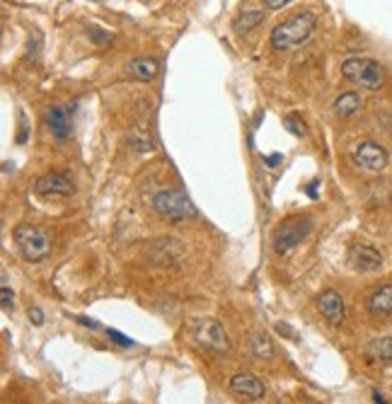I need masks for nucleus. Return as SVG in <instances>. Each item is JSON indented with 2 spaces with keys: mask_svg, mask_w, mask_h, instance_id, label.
<instances>
[{
  "mask_svg": "<svg viewBox=\"0 0 392 404\" xmlns=\"http://www.w3.org/2000/svg\"><path fill=\"white\" fill-rule=\"evenodd\" d=\"M332 107H334V114H336V116H351V114L359 112L361 97H359L356 93H344V95L336 97Z\"/></svg>",
  "mask_w": 392,
  "mask_h": 404,
  "instance_id": "19",
  "label": "nucleus"
},
{
  "mask_svg": "<svg viewBox=\"0 0 392 404\" xmlns=\"http://www.w3.org/2000/svg\"><path fill=\"white\" fill-rule=\"evenodd\" d=\"M44 119H46V126L51 128V133L56 136V140H66L71 136V114L68 109L58 107V104H51V107H46L44 112Z\"/></svg>",
  "mask_w": 392,
  "mask_h": 404,
  "instance_id": "12",
  "label": "nucleus"
},
{
  "mask_svg": "<svg viewBox=\"0 0 392 404\" xmlns=\"http://www.w3.org/2000/svg\"><path fill=\"white\" fill-rule=\"evenodd\" d=\"M126 71H128V76H133L136 81L150 83V81H155V78H158L160 66H158V61L150 58V56H136L131 63L126 66Z\"/></svg>",
  "mask_w": 392,
  "mask_h": 404,
  "instance_id": "13",
  "label": "nucleus"
},
{
  "mask_svg": "<svg viewBox=\"0 0 392 404\" xmlns=\"http://www.w3.org/2000/svg\"><path fill=\"white\" fill-rule=\"evenodd\" d=\"M310 230H312V220L308 216L284 220V223L274 230V252H277L279 257L291 254L293 249H296L298 244L310 235Z\"/></svg>",
  "mask_w": 392,
  "mask_h": 404,
  "instance_id": "5",
  "label": "nucleus"
},
{
  "mask_svg": "<svg viewBox=\"0 0 392 404\" xmlns=\"http://www.w3.org/2000/svg\"><path fill=\"white\" fill-rule=\"evenodd\" d=\"M368 310L373 315H390L392 312V284H385L381 289H376L368 296Z\"/></svg>",
  "mask_w": 392,
  "mask_h": 404,
  "instance_id": "15",
  "label": "nucleus"
},
{
  "mask_svg": "<svg viewBox=\"0 0 392 404\" xmlns=\"http://www.w3.org/2000/svg\"><path fill=\"white\" fill-rule=\"evenodd\" d=\"M373 402H385V397L376 390V393H373Z\"/></svg>",
  "mask_w": 392,
  "mask_h": 404,
  "instance_id": "30",
  "label": "nucleus"
},
{
  "mask_svg": "<svg viewBox=\"0 0 392 404\" xmlns=\"http://www.w3.org/2000/svg\"><path fill=\"white\" fill-rule=\"evenodd\" d=\"M349 264L361 274H371L383 266V254L371 244H354L349 249Z\"/></svg>",
  "mask_w": 392,
  "mask_h": 404,
  "instance_id": "11",
  "label": "nucleus"
},
{
  "mask_svg": "<svg viewBox=\"0 0 392 404\" xmlns=\"http://www.w3.org/2000/svg\"><path fill=\"white\" fill-rule=\"evenodd\" d=\"M264 3V8L269 10H279V8H284V5H289L291 0H262Z\"/></svg>",
  "mask_w": 392,
  "mask_h": 404,
  "instance_id": "25",
  "label": "nucleus"
},
{
  "mask_svg": "<svg viewBox=\"0 0 392 404\" xmlns=\"http://www.w3.org/2000/svg\"><path fill=\"white\" fill-rule=\"evenodd\" d=\"M27 317H29V322L36 324V327H41V324H44V312H41L39 308H29Z\"/></svg>",
  "mask_w": 392,
  "mask_h": 404,
  "instance_id": "24",
  "label": "nucleus"
},
{
  "mask_svg": "<svg viewBox=\"0 0 392 404\" xmlns=\"http://www.w3.org/2000/svg\"><path fill=\"white\" fill-rule=\"evenodd\" d=\"M341 76L346 78L349 83L359 85V88H366L371 93L381 90L385 85V71L378 61L373 58H363V56H351L341 63Z\"/></svg>",
  "mask_w": 392,
  "mask_h": 404,
  "instance_id": "2",
  "label": "nucleus"
},
{
  "mask_svg": "<svg viewBox=\"0 0 392 404\" xmlns=\"http://www.w3.org/2000/svg\"><path fill=\"white\" fill-rule=\"evenodd\" d=\"M230 390L240 397V400H247V402H259V400H264V395H267L264 383H262L257 375H252V373H237V375H232Z\"/></svg>",
  "mask_w": 392,
  "mask_h": 404,
  "instance_id": "9",
  "label": "nucleus"
},
{
  "mask_svg": "<svg viewBox=\"0 0 392 404\" xmlns=\"http://www.w3.org/2000/svg\"><path fill=\"white\" fill-rule=\"evenodd\" d=\"M78 322H81V324H85V327L100 329V322H95V320H88V317H78Z\"/></svg>",
  "mask_w": 392,
  "mask_h": 404,
  "instance_id": "27",
  "label": "nucleus"
},
{
  "mask_svg": "<svg viewBox=\"0 0 392 404\" xmlns=\"http://www.w3.org/2000/svg\"><path fill=\"white\" fill-rule=\"evenodd\" d=\"M194 341L204 348V351H211V353H225L230 348L228 334H225V329L220 327V322L208 320V317H204V320H196Z\"/></svg>",
  "mask_w": 392,
  "mask_h": 404,
  "instance_id": "6",
  "label": "nucleus"
},
{
  "mask_svg": "<svg viewBox=\"0 0 392 404\" xmlns=\"http://www.w3.org/2000/svg\"><path fill=\"white\" fill-rule=\"evenodd\" d=\"M284 124H286V128H289V131L293 133V136H303V128H300L293 119H286Z\"/></svg>",
  "mask_w": 392,
  "mask_h": 404,
  "instance_id": "26",
  "label": "nucleus"
},
{
  "mask_svg": "<svg viewBox=\"0 0 392 404\" xmlns=\"http://www.w3.org/2000/svg\"><path fill=\"white\" fill-rule=\"evenodd\" d=\"M317 308H320L322 317L332 324V327H339L346 317L344 298H341V293H336L334 289H327L317 296Z\"/></svg>",
  "mask_w": 392,
  "mask_h": 404,
  "instance_id": "10",
  "label": "nucleus"
},
{
  "mask_svg": "<svg viewBox=\"0 0 392 404\" xmlns=\"http://www.w3.org/2000/svg\"><path fill=\"white\" fill-rule=\"evenodd\" d=\"M107 334H109V339H112L114 344H119V346H133V339H128V336L119 334L116 329H107Z\"/></svg>",
  "mask_w": 392,
  "mask_h": 404,
  "instance_id": "21",
  "label": "nucleus"
},
{
  "mask_svg": "<svg viewBox=\"0 0 392 404\" xmlns=\"http://www.w3.org/2000/svg\"><path fill=\"white\" fill-rule=\"evenodd\" d=\"M317 27V15L310 10H303V12H296L289 20L279 22L277 27L272 29V46L277 51H293L298 48L300 44L310 39L312 32Z\"/></svg>",
  "mask_w": 392,
  "mask_h": 404,
  "instance_id": "1",
  "label": "nucleus"
},
{
  "mask_svg": "<svg viewBox=\"0 0 392 404\" xmlns=\"http://www.w3.org/2000/svg\"><path fill=\"white\" fill-rule=\"evenodd\" d=\"M354 162L359 165L361 170H368V172H383L390 165V155L383 145H378L376 140H363L359 143L351 152Z\"/></svg>",
  "mask_w": 392,
  "mask_h": 404,
  "instance_id": "7",
  "label": "nucleus"
},
{
  "mask_svg": "<svg viewBox=\"0 0 392 404\" xmlns=\"http://www.w3.org/2000/svg\"><path fill=\"white\" fill-rule=\"evenodd\" d=\"M128 143L133 145L138 152H148L153 150V136H150V128L145 124H136L128 133Z\"/></svg>",
  "mask_w": 392,
  "mask_h": 404,
  "instance_id": "18",
  "label": "nucleus"
},
{
  "mask_svg": "<svg viewBox=\"0 0 392 404\" xmlns=\"http://www.w3.org/2000/svg\"><path fill=\"white\" fill-rule=\"evenodd\" d=\"M90 39H93L95 44H107V41L112 39V36H109V34H104L100 27H90Z\"/></svg>",
  "mask_w": 392,
  "mask_h": 404,
  "instance_id": "23",
  "label": "nucleus"
},
{
  "mask_svg": "<svg viewBox=\"0 0 392 404\" xmlns=\"http://www.w3.org/2000/svg\"><path fill=\"white\" fill-rule=\"evenodd\" d=\"M95 3H100V0H95Z\"/></svg>",
  "mask_w": 392,
  "mask_h": 404,
  "instance_id": "31",
  "label": "nucleus"
},
{
  "mask_svg": "<svg viewBox=\"0 0 392 404\" xmlns=\"http://www.w3.org/2000/svg\"><path fill=\"white\" fill-rule=\"evenodd\" d=\"M262 22H264V12L262 10H244L232 20V29H235L237 34H242V32H249V29L259 27Z\"/></svg>",
  "mask_w": 392,
  "mask_h": 404,
  "instance_id": "17",
  "label": "nucleus"
},
{
  "mask_svg": "<svg viewBox=\"0 0 392 404\" xmlns=\"http://www.w3.org/2000/svg\"><path fill=\"white\" fill-rule=\"evenodd\" d=\"M15 242L24 259L32 261V264L46 261L51 257V237L36 225H20L15 230Z\"/></svg>",
  "mask_w": 392,
  "mask_h": 404,
  "instance_id": "4",
  "label": "nucleus"
},
{
  "mask_svg": "<svg viewBox=\"0 0 392 404\" xmlns=\"http://www.w3.org/2000/svg\"><path fill=\"white\" fill-rule=\"evenodd\" d=\"M249 351H252V356L259 358V361H272L274 358V344L264 332L252 334V339H249Z\"/></svg>",
  "mask_w": 392,
  "mask_h": 404,
  "instance_id": "16",
  "label": "nucleus"
},
{
  "mask_svg": "<svg viewBox=\"0 0 392 404\" xmlns=\"http://www.w3.org/2000/svg\"><path fill=\"white\" fill-rule=\"evenodd\" d=\"M34 192L44 199H56V197H71L76 192L73 180L63 172H48L44 177H39L34 185Z\"/></svg>",
  "mask_w": 392,
  "mask_h": 404,
  "instance_id": "8",
  "label": "nucleus"
},
{
  "mask_svg": "<svg viewBox=\"0 0 392 404\" xmlns=\"http://www.w3.org/2000/svg\"><path fill=\"white\" fill-rule=\"evenodd\" d=\"M153 211L160 218L170 220V223H185V220L196 216V208L192 206L185 194L180 189H160V192L153 197Z\"/></svg>",
  "mask_w": 392,
  "mask_h": 404,
  "instance_id": "3",
  "label": "nucleus"
},
{
  "mask_svg": "<svg viewBox=\"0 0 392 404\" xmlns=\"http://www.w3.org/2000/svg\"><path fill=\"white\" fill-rule=\"evenodd\" d=\"M277 329H279V332H281V334H291V336H293V339H296V332H293V329L289 327V324H279V327H277Z\"/></svg>",
  "mask_w": 392,
  "mask_h": 404,
  "instance_id": "28",
  "label": "nucleus"
},
{
  "mask_svg": "<svg viewBox=\"0 0 392 404\" xmlns=\"http://www.w3.org/2000/svg\"><path fill=\"white\" fill-rule=\"evenodd\" d=\"M366 356L373 358L376 363L390 368L392 366V336H378L373 339L368 346H366Z\"/></svg>",
  "mask_w": 392,
  "mask_h": 404,
  "instance_id": "14",
  "label": "nucleus"
},
{
  "mask_svg": "<svg viewBox=\"0 0 392 404\" xmlns=\"http://www.w3.org/2000/svg\"><path fill=\"white\" fill-rule=\"evenodd\" d=\"M3 308H5V310H12V308H15V293L10 291L8 284H3Z\"/></svg>",
  "mask_w": 392,
  "mask_h": 404,
  "instance_id": "22",
  "label": "nucleus"
},
{
  "mask_svg": "<svg viewBox=\"0 0 392 404\" xmlns=\"http://www.w3.org/2000/svg\"><path fill=\"white\" fill-rule=\"evenodd\" d=\"M279 160H281V155H272V157H267V160H264V162L269 165V167H274V165H277Z\"/></svg>",
  "mask_w": 392,
  "mask_h": 404,
  "instance_id": "29",
  "label": "nucleus"
},
{
  "mask_svg": "<svg viewBox=\"0 0 392 404\" xmlns=\"http://www.w3.org/2000/svg\"><path fill=\"white\" fill-rule=\"evenodd\" d=\"M39 48H41V34L32 32V36H29V44H27V61L39 58Z\"/></svg>",
  "mask_w": 392,
  "mask_h": 404,
  "instance_id": "20",
  "label": "nucleus"
}]
</instances>
